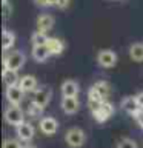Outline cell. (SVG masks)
<instances>
[{
    "label": "cell",
    "mask_w": 143,
    "mask_h": 148,
    "mask_svg": "<svg viewBox=\"0 0 143 148\" xmlns=\"http://www.w3.org/2000/svg\"><path fill=\"white\" fill-rule=\"evenodd\" d=\"M16 134L22 142H31L32 139H34L35 130H34V127H32V123L23 122V123L18 125V127H16Z\"/></svg>",
    "instance_id": "cell-8"
},
{
    "label": "cell",
    "mask_w": 143,
    "mask_h": 148,
    "mask_svg": "<svg viewBox=\"0 0 143 148\" xmlns=\"http://www.w3.org/2000/svg\"><path fill=\"white\" fill-rule=\"evenodd\" d=\"M48 34L46 32H43V31H34L32 32V36H31V43H32V46L34 45H46V42H48Z\"/></svg>",
    "instance_id": "cell-21"
},
{
    "label": "cell",
    "mask_w": 143,
    "mask_h": 148,
    "mask_svg": "<svg viewBox=\"0 0 143 148\" xmlns=\"http://www.w3.org/2000/svg\"><path fill=\"white\" fill-rule=\"evenodd\" d=\"M26 62V56L22 53V51H12L8 56L3 57V68L12 69V71H17L23 68V65Z\"/></svg>",
    "instance_id": "cell-1"
},
{
    "label": "cell",
    "mask_w": 143,
    "mask_h": 148,
    "mask_svg": "<svg viewBox=\"0 0 143 148\" xmlns=\"http://www.w3.org/2000/svg\"><path fill=\"white\" fill-rule=\"evenodd\" d=\"M2 8H3V20H8L12 14V5L9 0H2Z\"/></svg>",
    "instance_id": "cell-24"
},
{
    "label": "cell",
    "mask_w": 143,
    "mask_h": 148,
    "mask_svg": "<svg viewBox=\"0 0 143 148\" xmlns=\"http://www.w3.org/2000/svg\"><path fill=\"white\" fill-rule=\"evenodd\" d=\"M136 100H137L138 106L143 110V91H142V92H137V94H136Z\"/></svg>",
    "instance_id": "cell-28"
},
{
    "label": "cell",
    "mask_w": 143,
    "mask_h": 148,
    "mask_svg": "<svg viewBox=\"0 0 143 148\" xmlns=\"http://www.w3.org/2000/svg\"><path fill=\"white\" fill-rule=\"evenodd\" d=\"M51 97H52V92H51L49 88H40V90L34 91V97H32V102L37 103L40 108H46L48 103L51 102Z\"/></svg>",
    "instance_id": "cell-9"
},
{
    "label": "cell",
    "mask_w": 143,
    "mask_h": 148,
    "mask_svg": "<svg viewBox=\"0 0 143 148\" xmlns=\"http://www.w3.org/2000/svg\"><path fill=\"white\" fill-rule=\"evenodd\" d=\"M39 128L45 136H52V134H55L59 130V122L55 117H52V116H46V117L40 119Z\"/></svg>",
    "instance_id": "cell-6"
},
{
    "label": "cell",
    "mask_w": 143,
    "mask_h": 148,
    "mask_svg": "<svg viewBox=\"0 0 143 148\" xmlns=\"http://www.w3.org/2000/svg\"><path fill=\"white\" fill-rule=\"evenodd\" d=\"M3 148H23V147L18 140H16V139H5Z\"/></svg>",
    "instance_id": "cell-25"
},
{
    "label": "cell",
    "mask_w": 143,
    "mask_h": 148,
    "mask_svg": "<svg viewBox=\"0 0 143 148\" xmlns=\"http://www.w3.org/2000/svg\"><path fill=\"white\" fill-rule=\"evenodd\" d=\"M5 120L12 127H18L25 122V111L20 108V105H8L5 110Z\"/></svg>",
    "instance_id": "cell-2"
},
{
    "label": "cell",
    "mask_w": 143,
    "mask_h": 148,
    "mask_svg": "<svg viewBox=\"0 0 143 148\" xmlns=\"http://www.w3.org/2000/svg\"><path fill=\"white\" fill-rule=\"evenodd\" d=\"M122 110L125 111V113H128V114H131V116H136L140 113V106H138L137 103V100H136V96H128V97H125V99L122 100Z\"/></svg>",
    "instance_id": "cell-11"
},
{
    "label": "cell",
    "mask_w": 143,
    "mask_h": 148,
    "mask_svg": "<svg viewBox=\"0 0 143 148\" xmlns=\"http://www.w3.org/2000/svg\"><path fill=\"white\" fill-rule=\"evenodd\" d=\"M43 113V108H40L37 103H34V102H29L28 103V108H26V114H29V116H32V117H39V116Z\"/></svg>",
    "instance_id": "cell-22"
},
{
    "label": "cell",
    "mask_w": 143,
    "mask_h": 148,
    "mask_svg": "<svg viewBox=\"0 0 143 148\" xmlns=\"http://www.w3.org/2000/svg\"><path fill=\"white\" fill-rule=\"evenodd\" d=\"M60 106H62V111L65 114L71 116L80 110V100H78V97H63Z\"/></svg>",
    "instance_id": "cell-10"
},
{
    "label": "cell",
    "mask_w": 143,
    "mask_h": 148,
    "mask_svg": "<svg viewBox=\"0 0 143 148\" xmlns=\"http://www.w3.org/2000/svg\"><path fill=\"white\" fill-rule=\"evenodd\" d=\"M62 96L63 97H78V92H80V86H78V83L76 80H71V79H68V80H65L62 83Z\"/></svg>",
    "instance_id": "cell-12"
},
{
    "label": "cell",
    "mask_w": 143,
    "mask_h": 148,
    "mask_svg": "<svg viewBox=\"0 0 143 148\" xmlns=\"http://www.w3.org/2000/svg\"><path fill=\"white\" fill-rule=\"evenodd\" d=\"M71 3V0H55V6L60 9H66Z\"/></svg>",
    "instance_id": "cell-26"
},
{
    "label": "cell",
    "mask_w": 143,
    "mask_h": 148,
    "mask_svg": "<svg viewBox=\"0 0 143 148\" xmlns=\"http://www.w3.org/2000/svg\"><path fill=\"white\" fill-rule=\"evenodd\" d=\"M16 43V34L12 31H9L5 28L3 32H2V48H3V53H8L9 49L14 46Z\"/></svg>",
    "instance_id": "cell-18"
},
{
    "label": "cell",
    "mask_w": 143,
    "mask_h": 148,
    "mask_svg": "<svg viewBox=\"0 0 143 148\" xmlns=\"http://www.w3.org/2000/svg\"><path fill=\"white\" fill-rule=\"evenodd\" d=\"M31 54H32V59H34L35 62H45V60L51 56L49 49L46 48V45H34L31 49Z\"/></svg>",
    "instance_id": "cell-16"
},
{
    "label": "cell",
    "mask_w": 143,
    "mask_h": 148,
    "mask_svg": "<svg viewBox=\"0 0 143 148\" xmlns=\"http://www.w3.org/2000/svg\"><path fill=\"white\" fill-rule=\"evenodd\" d=\"M23 148H35V147H32V145H26V147H23Z\"/></svg>",
    "instance_id": "cell-30"
},
{
    "label": "cell",
    "mask_w": 143,
    "mask_h": 148,
    "mask_svg": "<svg viewBox=\"0 0 143 148\" xmlns=\"http://www.w3.org/2000/svg\"><path fill=\"white\" fill-rule=\"evenodd\" d=\"M129 57L134 62H143V43L136 42L129 46Z\"/></svg>",
    "instance_id": "cell-19"
},
{
    "label": "cell",
    "mask_w": 143,
    "mask_h": 148,
    "mask_svg": "<svg viewBox=\"0 0 143 148\" xmlns=\"http://www.w3.org/2000/svg\"><path fill=\"white\" fill-rule=\"evenodd\" d=\"M117 148H138L137 143L129 137H123L117 142Z\"/></svg>",
    "instance_id": "cell-23"
},
{
    "label": "cell",
    "mask_w": 143,
    "mask_h": 148,
    "mask_svg": "<svg viewBox=\"0 0 143 148\" xmlns=\"http://www.w3.org/2000/svg\"><path fill=\"white\" fill-rule=\"evenodd\" d=\"M94 88L99 91V94L103 97V100H106V99L109 97V94H111V86H109V83L106 82V80L95 82V83H94Z\"/></svg>",
    "instance_id": "cell-20"
},
{
    "label": "cell",
    "mask_w": 143,
    "mask_h": 148,
    "mask_svg": "<svg viewBox=\"0 0 143 148\" xmlns=\"http://www.w3.org/2000/svg\"><path fill=\"white\" fill-rule=\"evenodd\" d=\"M5 97H6V100L9 102V105H20L22 100H23V97H25V91H23L18 85L6 86Z\"/></svg>",
    "instance_id": "cell-7"
},
{
    "label": "cell",
    "mask_w": 143,
    "mask_h": 148,
    "mask_svg": "<svg viewBox=\"0 0 143 148\" xmlns=\"http://www.w3.org/2000/svg\"><path fill=\"white\" fill-rule=\"evenodd\" d=\"M91 113H92V116H94V119L97 120V122H99V123H103V122H106V120H108L111 116L114 114V106H112V103H111V102L103 100L99 108L92 110Z\"/></svg>",
    "instance_id": "cell-4"
},
{
    "label": "cell",
    "mask_w": 143,
    "mask_h": 148,
    "mask_svg": "<svg viewBox=\"0 0 143 148\" xmlns=\"http://www.w3.org/2000/svg\"><path fill=\"white\" fill-rule=\"evenodd\" d=\"M35 3L40 6H51V5H55V0H35Z\"/></svg>",
    "instance_id": "cell-27"
},
{
    "label": "cell",
    "mask_w": 143,
    "mask_h": 148,
    "mask_svg": "<svg viewBox=\"0 0 143 148\" xmlns=\"http://www.w3.org/2000/svg\"><path fill=\"white\" fill-rule=\"evenodd\" d=\"M97 62L101 68H112L117 63V54L112 49H101L97 54Z\"/></svg>",
    "instance_id": "cell-5"
},
{
    "label": "cell",
    "mask_w": 143,
    "mask_h": 148,
    "mask_svg": "<svg viewBox=\"0 0 143 148\" xmlns=\"http://www.w3.org/2000/svg\"><path fill=\"white\" fill-rule=\"evenodd\" d=\"M136 119H137V122H138V125L143 128V110H140V113H138L137 116H136Z\"/></svg>",
    "instance_id": "cell-29"
},
{
    "label": "cell",
    "mask_w": 143,
    "mask_h": 148,
    "mask_svg": "<svg viewBox=\"0 0 143 148\" xmlns=\"http://www.w3.org/2000/svg\"><path fill=\"white\" fill-rule=\"evenodd\" d=\"M46 48L49 49L51 56H60L65 51V42L59 37H49L46 42Z\"/></svg>",
    "instance_id": "cell-13"
},
{
    "label": "cell",
    "mask_w": 143,
    "mask_h": 148,
    "mask_svg": "<svg viewBox=\"0 0 143 148\" xmlns=\"http://www.w3.org/2000/svg\"><path fill=\"white\" fill-rule=\"evenodd\" d=\"M54 17L49 16V14H42V16H39V18H37V29L39 31H43V32H49L51 29L54 28Z\"/></svg>",
    "instance_id": "cell-14"
},
{
    "label": "cell",
    "mask_w": 143,
    "mask_h": 148,
    "mask_svg": "<svg viewBox=\"0 0 143 148\" xmlns=\"http://www.w3.org/2000/svg\"><path fill=\"white\" fill-rule=\"evenodd\" d=\"M18 86H20L25 92H34L35 88H37V79L34 76H31V74L22 76L20 80H18Z\"/></svg>",
    "instance_id": "cell-15"
},
{
    "label": "cell",
    "mask_w": 143,
    "mask_h": 148,
    "mask_svg": "<svg viewBox=\"0 0 143 148\" xmlns=\"http://www.w3.org/2000/svg\"><path fill=\"white\" fill-rule=\"evenodd\" d=\"M2 80L6 86H12V85H18V77L17 71H12V69H8V68H3L2 69Z\"/></svg>",
    "instance_id": "cell-17"
},
{
    "label": "cell",
    "mask_w": 143,
    "mask_h": 148,
    "mask_svg": "<svg viewBox=\"0 0 143 148\" xmlns=\"http://www.w3.org/2000/svg\"><path fill=\"white\" fill-rule=\"evenodd\" d=\"M65 142L68 143L71 148H80L83 143L86 142V134L83 130L80 128H69L66 133H65Z\"/></svg>",
    "instance_id": "cell-3"
}]
</instances>
